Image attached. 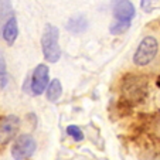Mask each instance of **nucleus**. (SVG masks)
Here are the masks:
<instances>
[{"mask_svg":"<svg viewBox=\"0 0 160 160\" xmlns=\"http://www.w3.org/2000/svg\"><path fill=\"white\" fill-rule=\"evenodd\" d=\"M122 98L129 103H139L148 95V78L145 75L129 74L123 78L121 85Z\"/></svg>","mask_w":160,"mask_h":160,"instance_id":"f257e3e1","label":"nucleus"},{"mask_svg":"<svg viewBox=\"0 0 160 160\" xmlns=\"http://www.w3.org/2000/svg\"><path fill=\"white\" fill-rule=\"evenodd\" d=\"M58 37H60V31L55 26L47 24L44 28V33L41 37V48L44 58L48 62H57L61 57V50L60 44H58Z\"/></svg>","mask_w":160,"mask_h":160,"instance_id":"f03ea898","label":"nucleus"},{"mask_svg":"<svg viewBox=\"0 0 160 160\" xmlns=\"http://www.w3.org/2000/svg\"><path fill=\"white\" fill-rule=\"evenodd\" d=\"M157 51H159V42L154 37L148 36L142 40L133 55V62L138 67H145L154 60Z\"/></svg>","mask_w":160,"mask_h":160,"instance_id":"7ed1b4c3","label":"nucleus"},{"mask_svg":"<svg viewBox=\"0 0 160 160\" xmlns=\"http://www.w3.org/2000/svg\"><path fill=\"white\" fill-rule=\"evenodd\" d=\"M37 143L31 135H20L13 142L12 156L14 160H27L36 152Z\"/></svg>","mask_w":160,"mask_h":160,"instance_id":"20e7f679","label":"nucleus"},{"mask_svg":"<svg viewBox=\"0 0 160 160\" xmlns=\"http://www.w3.org/2000/svg\"><path fill=\"white\" fill-rule=\"evenodd\" d=\"M48 67L45 64H40L33 71V75L30 78V92L33 95H41L48 85Z\"/></svg>","mask_w":160,"mask_h":160,"instance_id":"39448f33","label":"nucleus"},{"mask_svg":"<svg viewBox=\"0 0 160 160\" xmlns=\"http://www.w3.org/2000/svg\"><path fill=\"white\" fill-rule=\"evenodd\" d=\"M20 128V119L16 115H9L0 121V145H6L14 138Z\"/></svg>","mask_w":160,"mask_h":160,"instance_id":"423d86ee","label":"nucleus"},{"mask_svg":"<svg viewBox=\"0 0 160 160\" xmlns=\"http://www.w3.org/2000/svg\"><path fill=\"white\" fill-rule=\"evenodd\" d=\"M112 13L118 21H130L135 17V6L130 0H112Z\"/></svg>","mask_w":160,"mask_h":160,"instance_id":"0eeeda50","label":"nucleus"},{"mask_svg":"<svg viewBox=\"0 0 160 160\" xmlns=\"http://www.w3.org/2000/svg\"><path fill=\"white\" fill-rule=\"evenodd\" d=\"M2 36H3V40L7 44H13L16 41V38L18 36V26H17V20H16L14 16L9 17V20L4 23Z\"/></svg>","mask_w":160,"mask_h":160,"instance_id":"6e6552de","label":"nucleus"},{"mask_svg":"<svg viewBox=\"0 0 160 160\" xmlns=\"http://www.w3.org/2000/svg\"><path fill=\"white\" fill-rule=\"evenodd\" d=\"M87 28H88V20H87V17H84L82 14L71 17L70 20H68V23H67V30L74 34H81V33H84Z\"/></svg>","mask_w":160,"mask_h":160,"instance_id":"1a4fd4ad","label":"nucleus"},{"mask_svg":"<svg viewBox=\"0 0 160 160\" xmlns=\"http://www.w3.org/2000/svg\"><path fill=\"white\" fill-rule=\"evenodd\" d=\"M62 94V85L58 79H52L47 88V99L50 102H57Z\"/></svg>","mask_w":160,"mask_h":160,"instance_id":"9d476101","label":"nucleus"},{"mask_svg":"<svg viewBox=\"0 0 160 160\" xmlns=\"http://www.w3.org/2000/svg\"><path fill=\"white\" fill-rule=\"evenodd\" d=\"M7 82H9V75H7L6 60H4L3 54L0 52V88H6Z\"/></svg>","mask_w":160,"mask_h":160,"instance_id":"9b49d317","label":"nucleus"},{"mask_svg":"<svg viewBox=\"0 0 160 160\" xmlns=\"http://www.w3.org/2000/svg\"><path fill=\"white\" fill-rule=\"evenodd\" d=\"M129 27H130V21H116V23H113L111 26L109 31L113 36H119V34H123Z\"/></svg>","mask_w":160,"mask_h":160,"instance_id":"f8f14e48","label":"nucleus"},{"mask_svg":"<svg viewBox=\"0 0 160 160\" xmlns=\"http://www.w3.org/2000/svg\"><path fill=\"white\" fill-rule=\"evenodd\" d=\"M67 133H68L74 140H77V142H79V140L84 139V133H82V130L79 129L78 126H75V125H70V126L67 128Z\"/></svg>","mask_w":160,"mask_h":160,"instance_id":"ddd939ff","label":"nucleus"},{"mask_svg":"<svg viewBox=\"0 0 160 160\" xmlns=\"http://www.w3.org/2000/svg\"><path fill=\"white\" fill-rule=\"evenodd\" d=\"M152 2H154V0H142V9L145 10V12H150L152 10Z\"/></svg>","mask_w":160,"mask_h":160,"instance_id":"4468645a","label":"nucleus"}]
</instances>
